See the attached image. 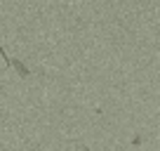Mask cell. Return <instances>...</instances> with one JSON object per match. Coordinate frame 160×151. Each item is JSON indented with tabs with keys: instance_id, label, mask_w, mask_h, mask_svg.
<instances>
[{
	"instance_id": "7a4b0ae2",
	"label": "cell",
	"mask_w": 160,
	"mask_h": 151,
	"mask_svg": "<svg viewBox=\"0 0 160 151\" xmlns=\"http://www.w3.org/2000/svg\"><path fill=\"white\" fill-rule=\"evenodd\" d=\"M82 151H90V149H82Z\"/></svg>"
},
{
	"instance_id": "6da1fadb",
	"label": "cell",
	"mask_w": 160,
	"mask_h": 151,
	"mask_svg": "<svg viewBox=\"0 0 160 151\" xmlns=\"http://www.w3.org/2000/svg\"><path fill=\"white\" fill-rule=\"evenodd\" d=\"M0 55L5 57V61H7V64H10V66H12V69H14V71H17V73H19V76H21V78H28V76H31V71H28V69H26V66H24V61H19V59H14V57H7V55H5V50H2V47H0Z\"/></svg>"
}]
</instances>
